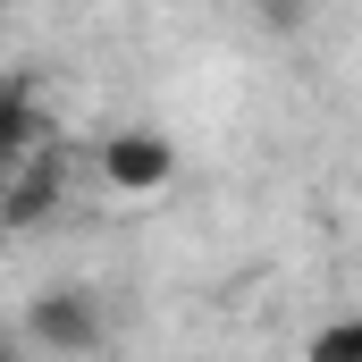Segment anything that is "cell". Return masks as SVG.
<instances>
[{
    "instance_id": "cell-1",
    "label": "cell",
    "mask_w": 362,
    "mask_h": 362,
    "mask_svg": "<svg viewBox=\"0 0 362 362\" xmlns=\"http://www.w3.org/2000/svg\"><path fill=\"white\" fill-rule=\"evenodd\" d=\"M101 303H93L85 286H51L34 312H25V346H42V354H93L101 346Z\"/></svg>"
},
{
    "instance_id": "cell-2",
    "label": "cell",
    "mask_w": 362,
    "mask_h": 362,
    "mask_svg": "<svg viewBox=\"0 0 362 362\" xmlns=\"http://www.w3.org/2000/svg\"><path fill=\"white\" fill-rule=\"evenodd\" d=\"M169 177H177L169 135H152V127H118V135L101 144V185H110V194H160Z\"/></svg>"
},
{
    "instance_id": "cell-3",
    "label": "cell",
    "mask_w": 362,
    "mask_h": 362,
    "mask_svg": "<svg viewBox=\"0 0 362 362\" xmlns=\"http://www.w3.org/2000/svg\"><path fill=\"white\" fill-rule=\"evenodd\" d=\"M42 135H51V118H42L34 76H0V169H8V160H25Z\"/></svg>"
},
{
    "instance_id": "cell-4",
    "label": "cell",
    "mask_w": 362,
    "mask_h": 362,
    "mask_svg": "<svg viewBox=\"0 0 362 362\" xmlns=\"http://www.w3.org/2000/svg\"><path fill=\"white\" fill-rule=\"evenodd\" d=\"M51 202H59V177L51 169H25V177H8V194H0V219L8 228H34V219H51Z\"/></svg>"
},
{
    "instance_id": "cell-5",
    "label": "cell",
    "mask_w": 362,
    "mask_h": 362,
    "mask_svg": "<svg viewBox=\"0 0 362 362\" xmlns=\"http://www.w3.org/2000/svg\"><path fill=\"white\" fill-rule=\"evenodd\" d=\"M312 362H362V329L354 320H329V329L312 337Z\"/></svg>"
},
{
    "instance_id": "cell-6",
    "label": "cell",
    "mask_w": 362,
    "mask_h": 362,
    "mask_svg": "<svg viewBox=\"0 0 362 362\" xmlns=\"http://www.w3.org/2000/svg\"><path fill=\"white\" fill-rule=\"evenodd\" d=\"M0 362H25V337L17 329H0Z\"/></svg>"
}]
</instances>
